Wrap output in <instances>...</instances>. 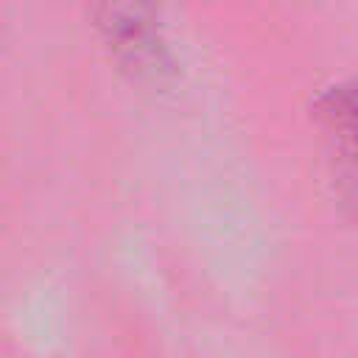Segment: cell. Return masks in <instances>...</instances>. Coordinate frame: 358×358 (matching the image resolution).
<instances>
[{"instance_id": "1", "label": "cell", "mask_w": 358, "mask_h": 358, "mask_svg": "<svg viewBox=\"0 0 358 358\" xmlns=\"http://www.w3.org/2000/svg\"><path fill=\"white\" fill-rule=\"evenodd\" d=\"M322 115L336 182L341 185L344 199L358 210V84L330 92Z\"/></svg>"}]
</instances>
